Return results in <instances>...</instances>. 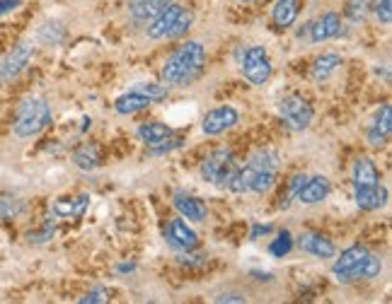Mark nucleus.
Returning <instances> with one entry per match:
<instances>
[{"instance_id":"f257e3e1","label":"nucleus","mask_w":392,"mask_h":304,"mask_svg":"<svg viewBox=\"0 0 392 304\" xmlns=\"http://www.w3.org/2000/svg\"><path fill=\"white\" fill-rule=\"evenodd\" d=\"M206 68V49L199 41L182 44L163 65V80L174 87H187Z\"/></svg>"},{"instance_id":"f03ea898","label":"nucleus","mask_w":392,"mask_h":304,"mask_svg":"<svg viewBox=\"0 0 392 304\" xmlns=\"http://www.w3.org/2000/svg\"><path fill=\"white\" fill-rule=\"evenodd\" d=\"M380 270H382V259L361 244H353L349 246L347 251H342L337 263L332 265V273L337 275V280H342V283L378 278Z\"/></svg>"},{"instance_id":"7ed1b4c3","label":"nucleus","mask_w":392,"mask_h":304,"mask_svg":"<svg viewBox=\"0 0 392 304\" xmlns=\"http://www.w3.org/2000/svg\"><path fill=\"white\" fill-rule=\"evenodd\" d=\"M49 123H51V107L46 104V99L32 97V99H27V102H22L20 111H17L15 135L17 138L39 135Z\"/></svg>"},{"instance_id":"20e7f679","label":"nucleus","mask_w":392,"mask_h":304,"mask_svg":"<svg viewBox=\"0 0 392 304\" xmlns=\"http://www.w3.org/2000/svg\"><path fill=\"white\" fill-rule=\"evenodd\" d=\"M240 68H243L245 80H249L252 85H264L274 70L264 46H247L240 51Z\"/></svg>"},{"instance_id":"39448f33","label":"nucleus","mask_w":392,"mask_h":304,"mask_svg":"<svg viewBox=\"0 0 392 304\" xmlns=\"http://www.w3.org/2000/svg\"><path fill=\"white\" fill-rule=\"evenodd\" d=\"M235 169H238V164H235L233 152L220 147V150H216L214 155H209V158L204 160V164H201V177H204L206 182L216 184V186H228Z\"/></svg>"},{"instance_id":"423d86ee","label":"nucleus","mask_w":392,"mask_h":304,"mask_svg":"<svg viewBox=\"0 0 392 304\" xmlns=\"http://www.w3.org/2000/svg\"><path fill=\"white\" fill-rule=\"evenodd\" d=\"M278 113H281L283 121H286L293 131H305V128L313 123V116H315L313 107H310L303 97H298V94L283 97L281 102H278Z\"/></svg>"},{"instance_id":"0eeeda50","label":"nucleus","mask_w":392,"mask_h":304,"mask_svg":"<svg viewBox=\"0 0 392 304\" xmlns=\"http://www.w3.org/2000/svg\"><path fill=\"white\" fill-rule=\"evenodd\" d=\"M165 239H167V244L177 251H194L199 246V235L184 222V217L169 220L167 230H165Z\"/></svg>"},{"instance_id":"6e6552de","label":"nucleus","mask_w":392,"mask_h":304,"mask_svg":"<svg viewBox=\"0 0 392 304\" xmlns=\"http://www.w3.org/2000/svg\"><path fill=\"white\" fill-rule=\"evenodd\" d=\"M238 121H240V113L235 111L233 107H218V109H211L204 116L201 131H204L206 135H220V133L238 126Z\"/></svg>"},{"instance_id":"1a4fd4ad","label":"nucleus","mask_w":392,"mask_h":304,"mask_svg":"<svg viewBox=\"0 0 392 304\" xmlns=\"http://www.w3.org/2000/svg\"><path fill=\"white\" fill-rule=\"evenodd\" d=\"M30 61H32V46H27V44L15 46L6 58L0 61V83L17 78V75L30 65Z\"/></svg>"},{"instance_id":"9d476101","label":"nucleus","mask_w":392,"mask_h":304,"mask_svg":"<svg viewBox=\"0 0 392 304\" xmlns=\"http://www.w3.org/2000/svg\"><path fill=\"white\" fill-rule=\"evenodd\" d=\"M298 246L310 256H318V259H332L337 254V246L332 244V239L320 232H303L298 237Z\"/></svg>"},{"instance_id":"9b49d317","label":"nucleus","mask_w":392,"mask_h":304,"mask_svg":"<svg viewBox=\"0 0 392 304\" xmlns=\"http://www.w3.org/2000/svg\"><path fill=\"white\" fill-rule=\"evenodd\" d=\"M342 34V20H339L337 12H324L320 20L310 22V36L308 41L313 44H320V41L334 39V36Z\"/></svg>"},{"instance_id":"f8f14e48","label":"nucleus","mask_w":392,"mask_h":304,"mask_svg":"<svg viewBox=\"0 0 392 304\" xmlns=\"http://www.w3.org/2000/svg\"><path fill=\"white\" fill-rule=\"evenodd\" d=\"M172 206L184 220L189 222H206V206L196 196H189L184 191H177L172 196Z\"/></svg>"},{"instance_id":"ddd939ff","label":"nucleus","mask_w":392,"mask_h":304,"mask_svg":"<svg viewBox=\"0 0 392 304\" xmlns=\"http://www.w3.org/2000/svg\"><path fill=\"white\" fill-rule=\"evenodd\" d=\"M390 135H392V107L390 104H382V109L378 111L373 126L368 128V142H371L373 147H382L387 145Z\"/></svg>"},{"instance_id":"4468645a","label":"nucleus","mask_w":392,"mask_h":304,"mask_svg":"<svg viewBox=\"0 0 392 304\" xmlns=\"http://www.w3.org/2000/svg\"><path fill=\"white\" fill-rule=\"evenodd\" d=\"M179 12H182V6H177V3H169V6L165 8L158 17H153V20L148 22V30H145L148 39H165V36H167V32L172 30L174 20L179 17Z\"/></svg>"},{"instance_id":"2eb2a0df","label":"nucleus","mask_w":392,"mask_h":304,"mask_svg":"<svg viewBox=\"0 0 392 304\" xmlns=\"http://www.w3.org/2000/svg\"><path fill=\"white\" fill-rule=\"evenodd\" d=\"M353 201L361 210H378L387 203V188L382 184L375 186H358L353 191Z\"/></svg>"},{"instance_id":"dca6fc26","label":"nucleus","mask_w":392,"mask_h":304,"mask_svg":"<svg viewBox=\"0 0 392 304\" xmlns=\"http://www.w3.org/2000/svg\"><path fill=\"white\" fill-rule=\"evenodd\" d=\"M329 196V182L324 177H313L305 179L303 188L298 191L296 201L303 203V206H315V203H322Z\"/></svg>"},{"instance_id":"f3484780","label":"nucleus","mask_w":392,"mask_h":304,"mask_svg":"<svg viewBox=\"0 0 392 304\" xmlns=\"http://www.w3.org/2000/svg\"><path fill=\"white\" fill-rule=\"evenodd\" d=\"M169 3H174V0H131L129 12L136 22H150L153 17H158Z\"/></svg>"},{"instance_id":"a211bd4d","label":"nucleus","mask_w":392,"mask_h":304,"mask_svg":"<svg viewBox=\"0 0 392 304\" xmlns=\"http://www.w3.org/2000/svg\"><path fill=\"white\" fill-rule=\"evenodd\" d=\"M252 174H259V172H276L278 174V167H281V158H278V152L271 150V147H262L257 150L249 158V162L245 164Z\"/></svg>"},{"instance_id":"6ab92c4d","label":"nucleus","mask_w":392,"mask_h":304,"mask_svg":"<svg viewBox=\"0 0 392 304\" xmlns=\"http://www.w3.org/2000/svg\"><path fill=\"white\" fill-rule=\"evenodd\" d=\"M87 206H90V196H87V193H80L78 198H59V201L54 203V215L56 217H70V220H75V217H83L85 215Z\"/></svg>"},{"instance_id":"aec40b11","label":"nucleus","mask_w":392,"mask_h":304,"mask_svg":"<svg viewBox=\"0 0 392 304\" xmlns=\"http://www.w3.org/2000/svg\"><path fill=\"white\" fill-rule=\"evenodd\" d=\"M375 184H380V172H378V167L373 164V160L358 158L356 162H353V188L375 186Z\"/></svg>"},{"instance_id":"412c9836","label":"nucleus","mask_w":392,"mask_h":304,"mask_svg":"<svg viewBox=\"0 0 392 304\" xmlns=\"http://www.w3.org/2000/svg\"><path fill=\"white\" fill-rule=\"evenodd\" d=\"M300 15V0H276V6L271 10V17H274V25L286 30L291 27L293 22L298 20Z\"/></svg>"},{"instance_id":"4be33fe9","label":"nucleus","mask_w":392,"mask_h":304,"mask_svg":"<svg viewBox=\"0 0 392 304\" xmlns=\"http://www.w3.org/2000/svg\"><path fill=\"white\" fill-rule=\"evenodd\" d=\"M150 104L153 102H150L148 97H143V94L129 92V94H121V97L116 99L114 109H116V113H121V116H131V113H138V111H143V109H148Z\"/></svg>"},{"instance_id":"5701e85b","label":"nucleus","mask_w":392,"mask_h":304,"mask_svg":"<svg viewBox=\"0 0 392 304\" xmlns=\"http://www.w3.org/2000/svg\"><path fill=\"white\" fill-rule=\"evenodd\" d=\"M169 135H172V128L165 126V123H160V121H150V123H143V126H138V138L145 142V145H150V147L165 142Z\"/></svg>"},{"instance_id":"b1692460","label":"nucleus","mask_w":392,"mask_h":304,"mask_svg":"<svg viewBox=\"0 0 392 304\" xmlns=\"http://www.w3.org/2000/svg\"><path fill=\"white\" fill-rule=\"evenodd\" d=\"M339 65H342V58H339L337 54H324L315 61L313 70H310V78H313L315 83H324V80H329L337 73Z\"/></svg>"},{"instance_id":"393cba45","label":"nucleus","mask_w":392,"mask_h":304,"mask_svg":"<svg viewBox=\"0 0 392 304\" xmlns=\"http://www.w3.org/2000/svg\"><path fill=\"white\" fill-rule=\"evenodd\" d=\"M73 162L78 169H83V172H92V169L100 167V150L92 145V142H85V145H80L78 150L73 152Z\"/></svg>"},{"instance_id":"a878e982","label":"nucleus","mask_w":392,"mask_h":304,"mask_svg":"<svg viewBox=\"0 0 392 304\" xmlns=\"http://www.w3.org/2000/svg\"><path fill=\"white\" fill-rule=\"evenodd\" d=\"M22 210H25V201H22V198L10 196V193L0 196V217H3V220H12V217H17Z\"/></svg>"},{"instance_id":"bb28decb","label":"nucleus","mask_w":392,"mask_h":304,"mask_svg":"<svg viewBox=\"0 0 392 304\" xmlns=\"http://www.w3.org/2000/svg\"><path fill=\"white\" fill-rule=\"evenodd\" d=\"M192 25H194V12L187 10V8H182V12H179V17L174 20L172 30L167 32V36H165V39H179V36L187 34Z\"/></svg>"},{"instance_id":"cd10ccee","label":"nucleus","mask_w":392,"mask_h":304,"mask_svg":"<svg viewBox=\"0 0 392 304\" xmlns=\"http://www.w3.org/2000/svg\"><path fill=\"white\" fill-rule=\"evenodd\" d=\"M347 17L351 22H363L371 12V0H347Z\"/></svg>"},{"instance_id":"c85d7f7f","label":"nucleus","mask_w":392,"mask_h":304,"mask_svg":"<svg viewBox=\"0 0 392 304\" xmlns=\"http://www.w3.org/2000/svg\"><path fill=\"white\" fill-rule=\"evenodd\" d=\"M291 249H293V237H291V232H288V230H283L281 235L271 241V246H269V254L276 256V259H283L286 254H291Z\"/></svg>"},{"instance_id":"c756f323","label":"nucleus","mask_w":392,"mask_h":304,"mask_svg":"<svg viewBox=\"0 0 392 304\" xmlns=\"http://www.w3.org/2000/svg\"><path fill=\"white\" fill-rule=\"evenodd\" d=\"M134 92H138V94H143V97H148L150 102H163L165 97H167V87L165 85H155V83H141V85H136V89Z\"/></svg>"},{"instance_id":"7c9ffc66","label":"nucleus","mask_w":392,"mask_h":304,"mask_svg":"<svg viewBox=\"0 0 392 304\" xmlns=\"http://www.w3.org/2000/svg\"><path fill=\"white\" fill-rule=\"evenodd\" d=\"M276 184V172H259L252 174V184H249V191L252 193H267L269 188Z\"/></svg>"},{"instance_id":"2f4dec72","label":"nucleus","mask_w":392,"mask_h":304,"mask_svg":"<svg viewBox=\"0 0 392 304\" xmlns=\"http://www.w3.org/2000/svg\"><path fill=\"white\" fill-rule=\"evenodd\" d=\"M305 174H296V177L288 182V188H286V196H281V208H288L291 206V201H296V196H298V191L303 188L305 184Z\"/></svg>"},{"instance_id":"473e14b6","label":"nucleus","mask_w":392,"mask_h":304,"mask_svg":"<svg viewBox=\"0 0 392 304\" xmlns=\"http://www.w3.org/2000/svg\"><path fill=\"white\" fill-rule=\"evenodd\" d=\"M78 302L80 304H105V302H110V292H107V287H94V290H90L87 294H83Z\"/></svg>"},{"instance_id":"72a5a7b5","label":"nucleus","mask_w":392,"mask_h":304,"mask_svg":"<svg viewBox=\"0 0 392 304\" xmlns=\"http://www.w3.org/2000/svg\"><path fill=\"white\" fill-rule=\"evenodd\" d=\"M59 30H63V27L54 22V25H46L44 30L39 32V36L44 41H49V44H59V41L63 39V34H65V32H59Z\"/></svg>"},{"instance_id":"f704fd0d","label":"nucleus","mask_w":392,"mask_h":304,"mask_svg":"<svg viewBox=\"0 0 392 304\" xmlns=\"http://www.w3.org/2000/svg\"><path fill=\"white\" fill-rule=\"evenodd\" d=\"M375 17L382 22V25H390L392 22V0H378Z\"/></svg>"},{"instance_id":"c9c22d12","label":"nucleus","mask_w":392,"mask_h":304,"mask_svg":"<svg viewBox=\"0 0 392 304\" xmlns=\"http://www.w3.org/2000/svg\"><path fill=\"white\" fill-rule=\"evenodd\" d=\"M179 263L189 268H201L206 263V256H192L189 251H179Z\"/></svg>"},{"instance_id":"e433bc0d","label":"nucleus","mask_w":392,"mask_h":304,"mask_svg":"<svg viewBox=\"0 0 392 304\" xmlns=\"http://www.w3.org/2000/svg\"><path fill=\"white\" fill-rule=\"evenodd\" d=\"M51 237H54V222H49V225H46L41 232H34V235H30V241H37V244H41V241H49Z\"/></svg>"},{"instance_id":"4c0bfd02","label":"nucleus","mask_w":392,"mask_h":304,"mask_svg":"<svg viewBox=\"0 0 392 304\" xmlns=\"http://www.w3.org/2000/svg\"><path fill=\"white\" fill-rule=\"evenodd\" d=\"M15 8H20V0H0V17L12 12Z\"/></svg>"},{"instance_id":"58836bf2","label":"nucleus","mask_w":392,"mask_h":304,"mask_svg":"<svg viewBox=\"0 0 392 304\" xmlns=\"http://www.w3.org/2000/svg\"><path fill=\"white\" fill-rule=\"evenodd\" d=\"M271 232V225H254L252 227V235H249V239H259L262 235H269Z\"/></svg>"},{"instance_id":"ea45409f","label":"nucleus","mask_w":392,"mask_h":304,"mask_svg":"<svg viewBox=\"0 0 392 304\" xmlns=\"http://www.w3.org/2000/svg\"><path fill=\"white\" fill-rule=\"evenodd\" d=\"M216 302H238V304H243L245 297H240V294H220V297H216Z\"/></svg>"},{"instance_id":"a19ab883","label":"nucleus","mask_w":392,"mask_h":304,"mask_svg":"<svg viewBox=\"0 0 392 304\" xmlns=\"http://www.w3.org/2000/svg\"><path fill=\"white\" fill-rule=\"evenodd\" d=\"M116 270H119V273H131V270H136V265L134 263H121Z\"/></svg>"},{"instance_id":"79ce46f5","label":"nucleus","mask_w":392,"mask_h":304,"mask_svg":"<svg viewBox=\"0 0 392 304\" xmlns=\"http://www.w3.org/2000/svg\"><path fill=\"white\" fill-rule=\"evenodd\" d=\"M240 3H254V0H240Z\"/></svg>"}]
</instances>
